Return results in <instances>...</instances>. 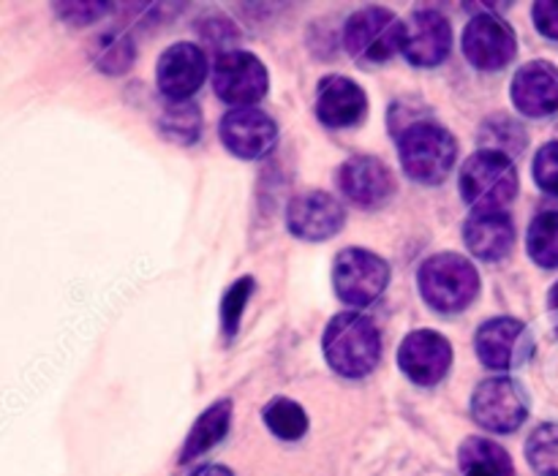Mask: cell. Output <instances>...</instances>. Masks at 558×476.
<instances>
[{
	"instance_id": "obj_21",
	"label": "cell",
	"mask_w": 558,
	"mask_h": 476,
	"mask_svg": "<svg viewBox=\"0 0 558 476\" xmlns=\"http://www.w3.org/2000/svg\"><path fill=\"white\" fill-rule=\"evenodd\" d=\"M229 423H232V401H218L202 414L199 419L191 428L189 439L183 444V455L180 463H191L194 457L205 455L207 450H213L216 444H221L223 436H227Z\"/></svg>"
},
{
	"instance_id": "obj_29",
	"label": "cell",
	"mask_w": 558,
	"mask_h": 476,
	"mask_svg": "<svg viewBox=\"0 0 558 476\" xmlns=\"http://www.w3.org/2000/svg\"><path fill=\"white\" fill-rule=\"evenodd\" d=\"M534 180L543 191L558 196V142H548L534 156Z\"/></svg>"
},
{
	"instance_id": "obj_11",
	"label": "cell",
	"mask_w": 558,
	"mask_h": 476,
	"mask_svg": "<svg viewBox=\"0 0 558 476\" xmlns=\"http://www.w3.org/2000/svg\"><path fill=\"white\" fill-rule=\"evenodd\" d=\"M452 49V27L436 9H417L403 22L401 52L417 69H434L445 63Z\"/></svg>"
},
{
	"instance_id": "obj_16",
	"label": "cell",
	"mask_w": 558,
	"mask_h": 476,
	"mask_svg": "<svg viewBox=\"0 0 558 476\" xmlns=\"http://www.w3.org/2000/svg\"><path fill=\"white\" fill-rule=\"evenodd\" d=\"M338 185L357 207H381L396 194V178L376 156H354L338 169Z\"/></svg>"
},
{
	"instance_id": "obj_17",
	"label": "cell",
	"mask_w": 558,
	"mask_h": 476,
	"mask_svg": "<svg viewBox=\"0 0 558 476\" xmlns=\"http://www.w3.org/2000/svg\"><path fill=\"white\" fill-rule=\"evenodd\" d=\"M510 93L521 114L548 118L558 112V69L548 60H532L518 69Z\"/></svg>"
},
{
	"instance_id": "obj_24",
	"label": "cell",
	"mask_w": 558,
	"mask_h": 476,
	"mask_svg": "<svg viewBox=\"0 0 558 476\" xmlns=\"http://www.w3.org/2000/svg\"><path fill=\"white\" fill-rule=\"evenodd\" d=\"M158 123L163 134L180 145H191L202 134V112L189 101H169Z\"/></svg>"
},
{
	"instance_id": "obj_26",
	"label": "cell",
	"mask_w": 558,
	"mask_h": 476,
	"mask_svg": "<svg viewBox=\"0 0 558 476\" xmlns=\"http://www.w3.org/2000/svg\"><path fill=\"white\" fill-rule=\"evenodd\" d=\"M483 145L485 150L501 152V156L512 158L518 156V152H523V147H526V131L510 118L488 120L483 129Z\"/></svg>"
},
{
	"instance_id": "obj_18",
	"label": "cell",
	"mask_w": 558,
	"mask_h": 476,
	"mask_svg": "<svg viewBox=\"0 0 558 476\" xmlns=\"http://www.w3.org/2000/svg\"><path fill=\"white\" fill-rule=\"evenodd\" d=\"M368 114V96L349 76H325L316 90V118L330 129H349Z\"/></svg>"
},
{
	"instance_id": "obj_27",
	"label": "cell",
	"mask_w": 558,
	"mask_h": 476,
	"mask_svg": "<svg viewBox=\"0 0 558 476\" xmlns=\"http://www.w3.org/2000/svg\"><path fill=\"white\" fill-rule=\"evenodd\" d=\"M93 63L107 74H123L134 63V44L123 36H114V33H104L93 47Z\"/></svg>"
},
{
	"instance_id": "obj_9",
	"label": "cell",
	"mask_w": 558,
	"mask_h": 476,
	"mask_svg": "<svg viewBox=\"0 0 558 476\" xmlns=\"http://www.w3.org/2000/svg\"><path fill=\"white\" fill-rule=\"evenodd\" d=\"M518 52V38L510 22L499 14H477L463 30V54L480 71H499Z\"/></svg>"
},
{
	"instance_id": "obj_23",
	"label": "cell",
	"mask_w": 558,
	"mask_h": 476,
	"mask_svg": "<svg viewBox=\"0 0 558 476\" xmlns=\"http://www.w3.org/2000/svg\"><path fill=\"white\" fill-rule=\"evenodd\" d=\"M526 248L539 267H558V210H545L534 218L526 234Z\"/></svg>"
},
{
	"instance_id": "obj_12",
	"label": "cell",
	"mask_w": 558,
	"mask_h": 476,
	"mask_svg": "<svg viewBox=\"0 0 558 476\" xmlns=\"http://www.w3.org/2000/svg\"><path fill=\"white\" fill-rule=\"evenodd\" d=\"M347 223V210L336 196L325 191H305L298 194L287 207V227L294 237L322 243L336 237Z\"/></svg>"
},
{
	"instance_id": "obj_19",
	"label": "cell",
	"mask_w": 558,
	"mask_h": 476,
	"mask_svg": "<svg viewBox=\"0 0 558 476\" xmlns=\"http://www.w3.org/2000/svg\"><path fill=\"white\" fill-rule=\"evenodd\" d=\"M469 251L483 261H499L515 245V223L507 212H474L463 227Z\"/></svg>"
},
{
	"instance_id": "obj_25",
	"label": "cell",
	"mask_w": 558,
	"mask_h": 476,
	"mask_svg": "<svg viewBox=\"0 0 558 476\" xmlns=\"http://www.w3.org/2000/svg\"><path fill=\"white\" fill-rule=\"evenodd\" d=\"M526 457L539 476H558V423H543L532 430Z\"/></svg>"
},
{
	"instance_id": "obj_5",
	"label": "cell",
	"mask_w": 558,
	"mask_h": 476,
	"mask_svg": "<svg viewBox=\"0 0 558 476\" xmlns=\"http://www.w3.org/2000/svg\"><path fill=\"white\" fill-rule=\"evenodd\" d=\"M343 47L354 60L385 63L403 47V22L381 5H368L349 16Z\"/></svg>"
},
{
	"instance_id": "obj_1",
	"label": "cell",
	"mask_w": 558,
	"mask_h": 476,
	"mask_svg": "<svg viewBox=\"0 0 558 476\" xmlns=\"http://www.w3.org/2000/svg\"><path fill=\"white\" fill-rule=\"evenodd\" d=\"M322 349H325L327 363H330L336 374L347 376V379H363V376H368L379 365V327L368 316L354 314V310L338 314L327 325Z\"/></svg>"
},
{
	"instance_id": "obj_30",
	"label": "cell",
	"mask_w": 558,
	"mask_h": 476,
	"mask_svg": "<svg viewBox=\"0 0 558 476\" xmlns=\"http://www.w3.org/2000/svg\"><path fill=\"white\" fill-rule=\"evenodd\" d=\"M54 11L60 14V20L71 22V25H90L107 14L109 5L87 0V3H54Z\"/></svg>"
},
{
	"instance_id": "obj_22",
	"label": "cell",
	"mask_w": 558,
	"mask_h": 476,
	"mask_svg": "<svg viewBox=\"0 0 558 476\" xmlns=\"http://www.w3.org/2000/svg\"><path fill=\"white\" fill-rule=\"evenodd\" d=\"M265 425L283 441H298L308 434V414L292 398H276L265 406Z\"/></svg>"
},
{
	"instance_id": "obj_10",
	"label": "cell",
	"mask_w": 558,
	"mask_h": 476,
	"mask_svg": "<svg viewBox=\"0 0 558 476\" xmlns=\"http://www.w3.org/2000/svg\"><path fill=\"white\" fill-rule=\"evenodd\" d=\"M474 349H477V357L485 368L510 370L526 363L534 341L523 321L501 316V319H490L480 327Z\"/></svg>"
},
{
	"instance_id": "obj_13",
	"label": "cell",
	"mask_w": 558,
	"mask_h": 476,
	"mask_svg": "<svg viewBox=\"0 0 558 476\" xmlns=\"http://www.w3.org/2000/svg\"><path fill=\"white\" fill-rule=\"evenodd\" d=\"M398 365L403 376L420 387L439 385L452 365V346L441 332L414 330L398 349Z\"/></svg>"
},
{
	"instance_id": "obj_7",
	"label": "cell",
	"mask_w": 558,
	"mask_h": 476,
	"mask_svg": "<svg viewBox=\"0 0 558 476\" xmlns=\"http://www.w3.org/2000/svg\"><path fill=\"white\" fill-rule=\"evenodd\" d=\"M472 417L480 428L494 434H512L529 417V395L510 376L483 381L472 395Z\"/></svg>"
},
{
	"instance_id": "obj_2",
	"label": "cell",
	"mask_w": 558,
	"mask_h": 476,
	"mask_svg": "<svg viewBox=\"0 0 558 476\" xmlns=\"http://www.w3.org/2000/svg\"><path fill=\"white\" fill-rule=\"evenodd\" d=\"M403 172L423 185L447 180L458 161V139L434 120H414L398 134Z\"/></svg>"
},
{
	"instance_id": "obj_8",
	"label": "cell",
	"mask_w": 558,
	"mask_h": 476,
	"mask_svg": "<svg viewBox=\"0 0 558 476\" xmlns=\"http://www.w3.org/2000/svg\"><path fill=\"white\" fill-rule=\"evenodd\" d=\"M270 85L265 63L256 54L243 52V49H229L218 54L213 65V87L223 103H232V109L251 107L262 101Z\"/></svg>"
},
{
	"instance_id": "obj_28",
	"label": "cell",
	"mask_w": 558,
	"mask_h": 476,
	"mask_svg": "<svg viewBox=\"0 0 558 476\" xmlns=\"http://www.w3.org/2000/svg\"><path fill=\"white\" fill-rule=\"evenodd\" d=\"M254 294V278H240L238 283L229 286V292L223 294L221 300V327L227 335H234L240 327V319H243V310L248 305V297Z\"/></svg>"
},
{
	"instance_id": "obj_20",
	"label": "cell",
	"mask_w": 558,
	"mask_h": 476,
	"mask_svg": "<svg viewBox=\"0 0 558 476\" xmlns=\"http://www.w3.org/2000/svg\"><path fill=\"white\" fill-rule=\"evenodd\" d=\"M458 466L463 476H512V457L496 441L472 436L458 450Z\"/></svg>"
},
{
	"instance_id": "obj_3",
	"label": "cell",
	"mask_w": 558,
	"mask_h": 476,
	"mask_svg": "<svg viewBox=\"0 0 558 476\" xmlns=\"http://www.w3.org/2000/svg\"><path fill=\"white\" fill-rule=\"evenodd\" d=\"M461 196L474 212H505L518 194V169L501 152L480 150L466 158L458 174Z\"/></svg>"
},
{
	"instance_id": "obj_33",
	"label": "cell",
	"mask_w": 558,
	"mask_h": 476,
	"mask_svg": "<svg viewBox=\"0 0 558 476\" xmlns=\"http://www.w3.org/2000/svg\"><path fill=\"white\" fill-rule=\"evenodd\" d=\"M548 305H550V314L556 316V330H558V283L554 289H550V294H548Z\"/></svg>"
},
{
	"instance_id": "obj_15",
	"label": "cell",
	"mask_w": 558,
	"mask_h": 476,
	"mask_svg": "<svg viewBox=\"0 0 558 476\" xmlns=\"http://www.w3.org/2000/svg\"><path fill=\"white\" fill-rule=\"evenodd\" d=\"M205 80L207 58L205 52H202V47H196V44H172V47L161 54V60H158V90H161L169 101H189Z\"/></svg>"
},
{
	"instance_id": "obj_32",
	"label": "cell",
	"mask_w": 558,
	"mask_h": 476,
	"mask_svg": "<svg viewBox=\"0 0 558 476\" xmlns=\"http://www.w3.org/2000/svg\"><path fill=\"white\" fill-rule=\"evenodd\" d=\"M191 476H234L227 466H202L199 472H194Z\"/></svg>"
},
{
	"instance_id": "obj_14",
	"label": "cell",
	"mask_w": 558,
	"mask_h": 476,
	"mask_svg": "<svg viewBox=\"0 0 558 476\" xmlns=\"http://www.w3.org/2000/svg\"><path fill=\"white\" fill-rule=\"evenodd\" d=\"M221 134L223 147H227L232 156L238 158H254L267 156V152L276 147L278 142V125L276 120L267 112L256 107H243V109H229L221 118Z\"/></svg>"
},
{
	"instance_id": "obj_6",
	"label": "cell",
	"mask_w": 558,
	"mask_h": 476,
	"mask_svg": "<svg viewBox=\"0 0 558 476\" xmlns=\"http://www.w3.org/2000/svg\"><path fill=\"white\" fill-rule=\"evenodd\" d=\"M390 283V265L365 248H347L332 265L336 294L352 308H365L385 294Z\"/></svg>"
},
{
	"instance_id": "obj_31",
	"label": "cell",
	"mask_w": 558,
	"mask_h": 476,
	"mask_svg": "<svg viewBox=\"0 0 558 476\" xmlns=\"http://www.w3.org/2000/svg\"><path fill=\"white\" fill-rule=\"evenodd\" d=\"M534 25L543 33L545 38H554L558 41V0H539L532 9Z\"/></svg>"
},
{
	"instance_id": "obj_4",
	"label": "cell",
	"mask_w": 558,
	"mask_h": 476,
	"mask_svg": "<svg viewBox=\"0 0 558 476\" xmlns=\"http://www.w3.org/2000/svg\"><path fill=\"white\" fill-rule=\"evenodd\" d=\"M420 292L430 308L458 314L480 294V272L472 259L461 254H436L420 267Z\"/></svg>"
}]
</instances>
